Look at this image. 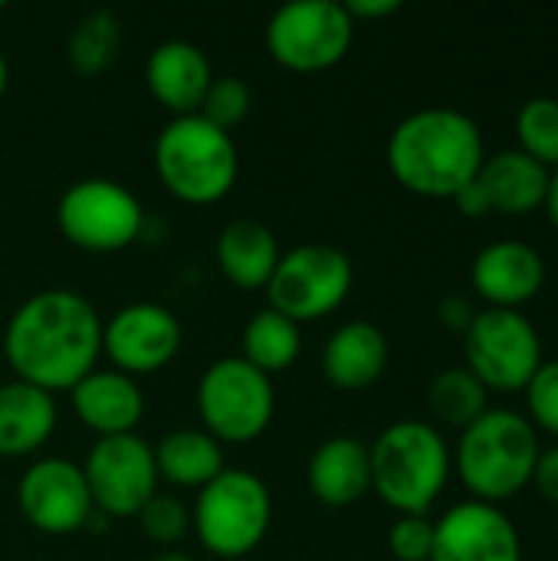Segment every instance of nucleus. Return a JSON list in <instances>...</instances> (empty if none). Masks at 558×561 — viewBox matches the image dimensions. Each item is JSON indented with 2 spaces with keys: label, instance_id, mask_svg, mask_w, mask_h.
Masks as SVG:
<instances>
[{
  "label": "nucleus",
  "instance_id": "a19ab883",
  "mask_svg": "<svg viewBox=\"0 0 558 561\" xmlns=\"http://www.w3.org/2000/svg\"><path fill=\"white\" fill-rule=\"evenodd\" d=\"M0 358H3V348H0Z\"/></svg>",
  "mask_w": 558,
  "mask_h": 561
},
{
  "label": "nucleus",
  "instance_id": "f257e3e1",
  "mask_svg": "<svg viewBox=\"0 0 558 561\" xmlns=\"http://www.w3.org/2000/svg\"><path fill=\"white\" fill-rule=\"evenodd\" d=\"M0 348L16 381L72 391L102 355V316L76 289H39L13 309Z\"/></svg>",
  "mask_w": 558,
  "mask_h": 561
},
{
  "label": "nucleus",
  "instance_id": "a878e982",
  "mask_svg": "<svg viewBox=\"0 0 558 561\" xmlns=\"http://www.w3.org/2000/svg\"><path fill=\"white\" fill-rule=\"evenodd\" d=\"M428 408L444 427L467 431L477 417L490 411V391L470 368H444L428 385Z\"/></svg>",
  "mask_w": 558,
  "mask_h": 561
},
{
  "label": "nucleus",
  "instance_id": "6ab92c4d",
  "mask_svg": "<svg viewBox=\"0 0 558 561\" xmlns=\"http://www.w3.org/2000/svg\"><path fill=\"white\" fill-rule=\"evenodd\" d=\"M306 486L319 506L349 510L372 493V457L368 444L352 434L322 440L306 463Z\"/></svg>",
  "mask_w": 558,
  "mask_h": 561
},
{
  "label": "nucleus",
  "instance_id": "7ed1b4c3",
  "mask_svg": "<svg viewBox=\"0 0 558 561\" xmlns=\"http://www.w3.org/2000/svg\"><path fill=\"white\" fill-rule=\"evenodd\" d=\"M372 493L398 516H428L454 473V454L444 434L428 421H395L375 444Z\"/></svg>",
  "mask_w": 558,
  "mask_h": 561
},
{
  "label": "nucleus",
  "instance_id": "f704fd0d",
  "mask_svg": "<svg viewBox=\"0 0 558 561\" xmlns=\"http://www.w3.org/2000/svg\"><path fill=\"white\" fill-rule=\"evenodd\" d=\"M454 204H457V210H460L464 217H470V220H480V217H490V214H493L490 197H487V191H483V184H480L477 178L454 197Z\"/></svg>",
  "mask_w": 558,
  "mask_h": 561
},
{
  "label": "nucleus",
  "instance_id": "f03ea898",
  "mask_svg": "<svg viewBox=\"0 0 558 561\" xmlns=\"http://www.w3.org/2000/svg\"><path fill=\"white\" fill-rule=\"evenodd\" d=\"M385 161L405 191L428 201H454L480 174L487 145L467 112L428 105L391 128Z\"/></svg>",
  "mask_w": 558,
  "mask_h": 561
},
{
  "label": "nucleus",
  "instance_id": "ddd939ff",
  "mask_svg": "<svg viewBox=\"0 0 558 561\" xmlns=\"http://www.w3.org/2000/svg\"><path fill=\"white\" fill-rule=\"evenodd\" d=\"M16 506L43 536H76L95 513L82 467L66 457L33 460L16 483Z\"/></svg>",
  "mask_w": 558,
  "mask_h": 561
},
{
  "label": "nucleus",
  "instance_id": "a211bd4d",
  "mask_svg": "<svg viewBox=\"0 0 558 561\" xmlns=\"http://www.w3.org/2000/svg\"><path fill=\"white\" fill-rule=\"evenodd\" d=\"M69 404L82 427H89L99 437L135 434V427L145 417V391L138 378H128L115 368L89 371L69 391Z\"/></svg>",
  "mask_w": 558,
  "mask_h": 561
},
{
  "label": "nucleus",
  "instance_id": "412c9836",
  "mask_svg": "<svg viewBox=\"0 0 558 561\" xmlns=\"http://www.w3.org/2000/svg\"><path fill=\"white\" fill-rule=\"evenodd\" d=\"M56 424L59 411L53 394L16 378L0 385V457L23 460L39 454L56 434Z\"/></svg>",
  "mask_w": 558,
  "mask_h": 561
},
{
  "label": "nucleus",
  "instance_id": "393cba45",
  "mask_svg": "<svg viewBox=\"0 0 558 561\" xmlns=\"http://www.w3.org/2000/svg\"><path fill=\"white\" fill-rule=\"evenodd\" d=\"M303 355V329L280 316L276 309H260L250 316L240 335V358L250 362L263 375H283L289 371Z\"/></svg>",
  "mask_w": 558,
  "mask_h": 561
},
{
  "label": "nucleus",
  "instance_id": "cd10ccee",
  "mask_svg": "<svg viewBox=\"0 0 558 561\" xmlns=\"http://www.w3.org/2000/svg\"><path fill=\"white\" fill-rule=\"evenodd\" d=\"M520 151L539 161L543 168H558V99L533 95L516 115Z\"/></svg>",
  "mask_w": 558,
  "mask_h": 561
},
{
  "label": "nucleus",
  "instance_id": "9d476101",
  "mask_svg": "<svg viewBox=\"0 0 558 561\" xmlns=\"http://www.w3.org/2000/svg\"><path fill=\"white\" fill-rule=\"evenodd\" d=\"M266 53L289 72L309 76L339 66L355 39V20L339 0H293L266 23Z\"/></svg>",
  "mask_w": 558,
  "mask_h": 561
},
{
  "label": "nucleus",
  "instance_id": "c85d7f7f",
  "mask_svg": "<svg viewBox=\"0 0 558 561\" xmlns=\"http://www.w3.org/2000/svg\"><path fill=\"white\" fill-rule=\"evenodd\" d=\"M135 519L141 523V533L161 549L178 546L191 533V510L178 496L161 493V490L141 506V513Z\"/></svg>",
  "mask_w": 558,
  "mask_h": 561
},
{
  "label": "nucleus",
  "instance_id": "20e7f679",
  "mask_svg": "<svg viewBox=\"0 0 558 561\" xmlns=\"http://www.w3.org/2000/svg\"><path fill=\"white\" fill-rule=\"evenodd\" d=\"M454 470L477 503L500 506L533 483L539 463V434L526 414L510 408H490L467 431H460Z\"/></svg>",
  "mask_w": 558,
  "mask_h": 561
},
{
  "label": "nucleus",
  "instance_id": "6e6552de",
  "mask_svg": "<svg viewBox=\"0 0 558 561\" xmlns=\"http://www.w3.org/2000/svg\"><path fill=\"white\" fill-rule=\"evenodd\" d=\"M355 283V266L332 243H299L286 250L266 283L270 309L296 325L319 322L345 306Z\"/></svg>",
  "mask_w": 558,
  "mask_h": 561
},
{
  "label": "nucleus",
  "instance_id": "2f4dec72",
  "mask_svg": "<svg viewBox=\"0 0 558 561\" xmlns=\"http://www.w3.org/2000/svg\"><path fill=\"white\" fill-rule=\"evenodd\" d=\"M434 523L431 516H398L388 529V552L395 561H431Z\"/></svg>",
  "mask_w": 558,
  "mask_h": 561
},
{
  "label": "nucleus",
  "instance_id": "aec40b11",
  "mask_svg": "<svg viewBox=\"0 0 558 561\" xmlns=\"http://www.w3.org/2000/svg\"><path fill=\"white\" fill-rule=\"evenodd\" d=\"M391 345L382 325L368 319L342 322L322 345V375L332 388L355 394L382 381Z\"/></svg>",
  "mask_w": 558,
  "mask_h": 561
},
{
  "label": "nucleus",
  "instance_id": "473e14b6",
  "mask_svg": "<svg viewBox=\"0 0 558 561\" xmlns=\"http://www.w3.org/2000/svg\"><path fill=\"white\" fill-rule=\"evenodd\" d=\"M477 312H480V309H477L467 296H460V293L444 296V299L437 302V319H441V325H444L447 332H457V335H464V332L474 325Z\"/></svg>",
  "mask_w": 558,
  "mask_h": 561
},
{
  "label": "nucleus",
  "instance_id": "f8f14e48",
  "mask_svg": "<svg viewBox=\"0 0 558 561\" xmlns=\"http://www.w3.org/2000/svg\"><path fill=\"white\" fill-rule=\"evenodd\" d=\"M92 506L105 519H132L158 493L161 477L155 467V447L138 434L99 437L82 463Z\"/></svg>",
  "mask_w": 558,
  "mask_h": 561
},
{
  "label": "nucleus",
  "instance_id": "0eeeda50",
  "mask_svg": "<svg viewBox=\"0 0 558 561\" xmlns=\"http://www.w3.org/2000/svg\"><path fill=\"white\" fill-rule=\"evenodd\" d=\"M276 414L273 378L257 371L240 355L217 358L197 381V417L220 447L253 444L266 434Z\"/></svg>",
  "mask_w": 558,
  "mask_h": 561
},
{
  "label": "nucleus",
  "instance_id": "72a5a7b5",
  "mask_svg": "<svg viewBox=\"0 0 558 561\" xmlns=\"http://www.w3.org/2000/svg\"><path fill=\"white\" fill-rule=\"evenodd\" d=\"M529 486H536L543 493V500H549L553 506H558V444L539 454V463L533 470V483Z\"/></svg>",
  "mask_w": 558,
  "mask_h": 561
},
{
  "label": "nucleus",
  "instance_id": "dca6fc26",
  "mask_svg": "<svg viewBox=\"0 0 558 561\" xmlns=\"http://www.w3.org/2000/svg\"><path fill=\"white\" fill-rule=\"evenodd\" d=\"M546 256L526 240L487 243L470 263V286L487 309H523L546 289Z\"/></svg>",
  "mask_w": 558,
  "mask_h": 561
},
{
  "label": "nucleus",
  "instance_id": "b1692460",
  "mask_svg": "<svg viewBox=\"0 0 558 561\" xmlns=\"http://www.w3.org/2000/svg\"><path fill=\"white\" fill-rule=\"evenodd\" d=\"M155 447L158 477L181 490H204L227 470L224 447L201 427H178L168 431Z\"/></svg>",
  "mask_w": 558,
  "mask_h": 561
},
{
  "label": "nucleus",
  "instance_id": "5701e85b",
  "mask_svg": "<svg viewBox=\"0 0 558 561\" xmlns=\"http://www.w3.org/2000/svg\"><path fill=\"white\" fill-rule=\"evenodd\" d=\"M477 181L483 184L493 214L503 217H529L543 207L549 187V168L523 154L520 148H506L487 154Z\"/></svg>",
  "mask_w": 558,
  "mask_h": 561
},
{
  "label": "nucleus",
  "instance_id": "1a4fd4ad",
  "mask_svg": "<svg viewBox=\"0 0 558 561\" xmlns=\"http://www.w3.org/2000/svg\"><path fill=\"white\" fill-rule=\"evenodd\" d=\"M59 233L86 253H118L145 237L148 217L141 201L118 181L82 178L59 194Z\"/></svg>",
  "mask_w": 558,
  "mask_h": 561
},
{
  "label": "nucleus",
  "instance_id": "bb28decb",
  "mask_svg": "<svg viewBox=\"0 0 558 561\" xmlns=\"http://www.w3.org/2000/svg\"><path fill=\"white\" fill-rule=\"evenodd\" d=\"M122 53V23L112 10H89L69 30L66 56L79 76H102Z\"/></svg>",
  "mask_w": 558,
  "mask_h": 561
},
{
  "label": "nucleus",
  "instance_id": "c756f323",
  "mask_svg": "<svg viewBox=\"0 0 558 561\" xmlns=\"http://www.w3.org/2000/svg\"><path fill=\"white\" fill-rule=\"evenodd\" d=\"M250 105H253V92L243 79L237 76H214V82L207 85V95L201 102V112L210 125L224 128V131H234L247 115H250Z\"/></svg>",
  "mask_w": 558,
  "mask_h": 561
},
{
  "label": "nucleus",
  "instance_id": "58836bf2",
  "mask_svg": "<svg viewBox=\"0 0 558 561\" xmlns=\"http://www.w3.org/2000/svg\"><path fill=\"white\" fill-rule=\"evenodd\" d=\"M7 85H10V66H7V56H3V49H0V99H3Z\"/></svg>",
  "mask_w": 558,
  "mask_h": 561
},
{
  "label": "nucleus",
  "instance_id": "4c0bfd02",
  "mask_svg": "<svg viewBox=\"0 0 558 561\" xmlns=\"http://www.w3.org/2000/svg\"><path fill=\"white\" fill-rule=\"evenodd\" d=\"M148 561H194L187 552H178V549H161V552H155Z\"/></svg>",
  "mask_w": 558,
  "mask_h": 561
},
{
  "label": "nucleus",
  "instance_id": "2eb2a0df",
  "mask_svg": "<svg viewBox=\"0 0 558 561\" xmlns=\"http://www.w3.org/2000/svg\"><path fill=\"white\" fill-rule=\"evenodd\" d=\"M431 561H523V539L500 506L464 500L434 523Z\"/></svg>",
  "mask_w": 558,
  "mask_h": 561
},
{
  "label": "nucleus",
  "instance_id": "423d86ee",
  "mask_svg": "<svg viewBox=\"0 0 558 561\" xmlns=\"http://www.w3.org/2000/svg\"><path fill=\"white\" fill-rule=\"evenodd\" d=\"M273 523L270 486L240 467H227L217 480L197 490L191 506V529L214 559H247L260 549Z\"/></svg>",
  "mask_w": 558,
  "mask_h": 561
},
{
  "label": "nucleus",
  "instance_id": "f3484780",
  "mask_svg": "<svg viewBox=\"0 0 558 561\" xmlns=\"http://www.w3.org/2000/svg\"><path fill=\"white\" fill-rule=\"evenodd\" d=\"M210 82H214L210 59L191 39H164L145 59V85L151 99L164 112H171V118L197 115Z\"/></svg>",
  "mask_w": 558,
  "mask_h": 561
},
{
  "label": "nucleus",
  "instance_id": "4be33fe9",
  "mask_svg": "<svg viewBox=\"0 0 558 561\" xmlns=\"http://www.w3.org/2000/svg\"><path fill=\"white\" fill-rule=\"evenodd\" d=\"M214 256L230 286L243 293H260L266 289L283 250L276 243V233L263 220L237 217L217 233Z\"/></svg>",
  "mask_w": 558,
  "mask_h": 561
},
{
  "label": "nucleus",
  "instance_id": "c9c22d12",
  "mask_svg": "<svg viewBox=\"0 0 558 561\" xmlns=\"http://www.w3.org/2000/svg\"><path fill=\"white\" fill-rule=\"evenodd\" d=\"M352 20H382L401 10V0H349L345 3Z\"/></svg>",
  "mask_w": 558,
  "mask_h": 561
},
{
  "label": "nucleus",
  "instance_id": "39448f33",
  "mask_svg": "<svg viewBox=\"0 0 558 561\" xmlns=\"http://www.w3.org/2000/svg\"><path fill=\"white\" fill-rule=\"evenodd\" d=\"M155 174L171 197L191 207L220 204L240 174L234 135L204 115H178L155 138Z\"/></svg>",
  "mask_w": 558,
  "mask_h": 561
},
{
  "label": "nucleus",
  "instance_id": "4468645a",
  "mask_svg": "<svg viewBox=\"0 0 558 561\" xmlns=\"http://www.w3.org/2000/svg\"><path fill=\"white\" fill-rule=\"evenodd\" d=\"M184 329L161 302H128L102 322V355L128 378H145L174 362Z\"/></svg>",
  "mask_w": 558,
  "mask_h": 561
},
{
  "label": "nucleus",
  "instance_id": "9b49d317",
  "mask_svg": "<svg viewBox=\"0 0 558 561\" xmlns=\"http://www.w3.org/2000/svg\"><path fill=\"white\" fill-rule=\"evenodd\" d=\"M464 358L487 391H523L539 371L543 335L520 309H480L464 332Z\"/></svg>",
  "mask_w": 558,
  "mask_h": 561
},
{
  "label": "nucleus",
  "instance_id": "ea45409f",
  "mask_svg": "<svg viewBox=\"0 0 558 561\" xmlns=\"http://www.w3.org/2000/svg\"><path fill=\"white\" fill-rule=\"evenodd\" d=\"M0 10H7V0H0Z\"/></svg>",
  "mask_w": 558,
  "mask_h": 561
},
{
  "label": "nucleus",
  "instance_id": "e433bc0d",
  "mask_svg": "<svg viewBox=\"0 0 558 561\" xmlns=\"http://www.w3.org/2000/svg\"><path fill=\"white\" fill-rule=\"evenodd\" d=\"M543 210L549 217V224L558 230V168L549 171V187H546V201H543Z\"/></svg>",
  "mask_w": 558,
  "mask_h": 561
},
{
  "label": "nucleus",
  "instance_id": "7c9ffc66",
  "mask_svg": "<svg viewBox=\"0 0 558 561\" xmlns=\"http://www.w3.org/2000/svg\"><path fill=\"white\" fill-rule=\"evenodd\" d=\"M523 391H526V421L536 427V434H549L558 440V358L543 362Z\"/></svg>",
  "mask_w": 558,
  "mask_h": 561
}]
</instances>
